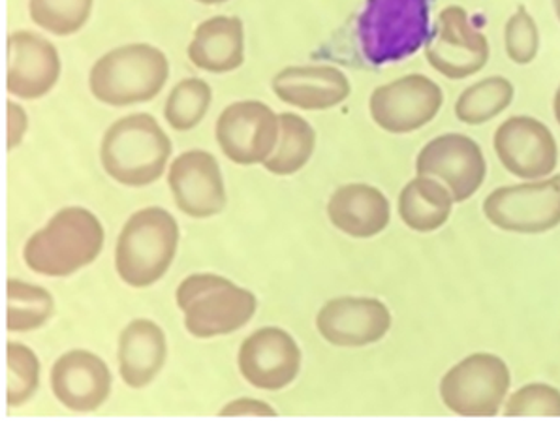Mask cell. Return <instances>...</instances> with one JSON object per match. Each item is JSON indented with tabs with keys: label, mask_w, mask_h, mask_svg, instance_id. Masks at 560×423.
Here are the masks:
<instances>
[{
	"label": "cell",
	"mask_w": 560,
	"mask_h": 423,
	"mask_svg": "<svg viewBox=\"0 0 560 423\" xmlns=\"http://www.w3.org/2000/svg\"><path fill=\"white\" fill-rule=\"evenodd\" d=\"M104 249V226L93 211L65 208L44 228L28 237L23 249L27 268L38 275L60 279L88 268Z\"/></svg>",
	"instance_id": "1"
},
{
	"label": "cell",
	"mask_w": 560,
	"mask_h": 423,
	"mask_svg": "<svg viewBox=\"0 0 560 423\" xmlns=\"http://www.w3.org/2000/svg\"><path fill=\"white\" fill-rule=\"evenodd\" d=\"M433 0H365L355 25L361 54L373 67L418 54L431 34Z\"/></svg>",
	"instance_id": "2"
},
{
	"label": "cell",
	"mask_w": 560,
	"mask_h": 423,
	"mask_svg": "<svg viewBox=\"0 0 560 423\" xmlns=\"http://www.w3.org/2000/svg\"><path fill=\"white\" fill-rule=\"evenodd\" d=\"M172 151V140L153 115H127L102 138V168L125 187H149L161 179Z\"/></svg>",
	"instance_id": "3"
},
{
	"label": "cell",
	"mask_w": 560,
	"mask_h": 423,
	"mask_svg": "<svg viewBox=\"0 0 560 423\" xmlns=\"http://www.w3.org/2000/svg\"><path fill=\"white\" fill-rule=\"evenodd\" d=\"M170 80V61L151 44L115 47L94 62L89 89L96 101L127 108L153 101Z\"/></svg>",
	"instance_id": "4"
},
{
	"label": "cell",
	"mask_w": 560,
	"mask_h": 423,
	"mask_svg": "<svg viewBox=\"0 0 560 423\" xmlns=\"http://www.w3.org/2000/svg\"><path fill=\"white\" fill-rule=\"evenodd\" d=\"M179 245V224L162 208H145L128 219L115 247L120 281L148 289L166 275Z\"/></svg>",
	"instance_id": "5"
},
{
	"label": "cell",
	"mask_w": 560,
	"mask_h": 423,
	"mask_svg": "<svg viewBox=\"0 0 560 423\" xmlns=\"http://www.w3.org/2000/svg\"><path fill=\"white\" fill-rule=\"evenodd\" d=\"M177 307L196 339L230 336L245 328L258 309L253 292L213 273H196L180 282Z\"/></svg>",
	"instance_id": "6"
},
{
	"label": "cell",
	"mask_w": 560,
	"mask_h": 423,
	"mask_svg": "<svg viewBox=\"0 0 560 423\" xmlns=\"http://www.w3.org/2000/svg\"><path fill=\"white\" fill-rule=\"evenodd\" d=\"M512 375L494 354H470L441 380V399L457 416L493 418L504 409Z\"/></svg>",
	"instance_id": "7"
},
{
	"label": "cell",
	"mask_w": 560,
	"mask_h": 423,
	"mask_svg": "<svg viewBox=\"0 0 560 423\" xmlns=\"http://www.w3.org/2000/svg\"><path fill=\"white\" fill-rule=\"evenodd\" d=\"M487 221L512 234H546L560 224V175L501 187L483 202Z\"/></svg>",
	"instance_id": "8"
},
{
	"label": "cell",
	"mask_w": 560,
	"mask_h": 423,
	"mask_svg": "<svg viewBox=\"0 0 560 423\" xmlns=\"http://www.w3.org/2000/svg\"><path fill=\"white\" fill-rule=\"evenodd\" d=\"M425 55L439 74L447 80H465L486 67L489 42L465 8L447 7L431 28Z\"/></svg>",
	"instance_id": "9"
},
{
	"label": "cell",
	"mask_w": 560,
	"mask_h": 423,
	"mask_svg": "<svg viewBox=\"0 0 560 423\" xmlns=\"http://www.w3.org/2000/svg\"><path fill=\"white\" fill-rule=\"evenodd\" d=\"M444 104L441 85L428 75H402L374 89L369 101L373 121L389 134H410L433 121Z\"/></svg>",
	"instance_id": "10"
},
{
	"label": "cell",
	"mask_w": 560,
	"mask_h": 423,
	"mask_svg": "<svg viewBox=\"0 0 560 423\" xmlns=\"http://www.w3.org/2000/svg\"><path fill=\"white\" fill-rule=\"evenodd\" d=\"M214 136L226 158L240 166L266 162L280 136L279 115L258 101H241L224 108Z\"/></svg>",
	"instance_id": "11"
},
{
	"label": "cell",
	"mask_w": 560,
	"mask_h": 423,
	"mask_svg": "<svg viewBox=\"0 0 560 423\" xmlns=\"http://www.w3.org/2000/svg\"><path fill=\"white\" fill-rule=\"evenodd\" d=\"M493 145L506 172L525 181L546 179L559 164V145L553 132L527 115L502 122L494 132Z\"/></svg>",
	"instance_id": "12"
},
{
	"label": "cell",
	"mask_w": 560,
	"mask_h": 423,
	"mask_svg": "<svg viewBox=\"0 0 560 423\" xmlns=\"http://www.w3.org/2000/svg\"><path fill=\"white\" fill-rule=\"evenodd\" d=\"M418 175L444 183L455 203L472 198L487 177L486 156L481 148L465 134H442L429 141L416 158Z\"/></svg>",
	"instance_id": "13"
},
{
	"label": "cell",
	"mask_w": 560,
	"mask_h": 423,
	"mask_svg": "<svg viewBox=\"0 0 560 423\" xmlns=\"http://www.w3.org/2000/svg\"><path fill=\"white\" fill-rule=\"evenodd\" d=\"M237 365L243 378L254 388L282 390L300 375V344L284 329L267 326L243 341Z\"/></svg>",
	"instance_id": "14"
},
{
	"label": "cell",
	"mask_w": 560,
	"mask_h": 423,
	"mask_svg": "<svg viewBox=\"0 0 560 423\" xmlns=\"http://www.w3.org/2000/svg\"><path fill=\"white\" fill-rule=\"evenodd\" d=\"M177 208L192 219H211L226 208L221 166L211 153L192 149L177 156L167 174Z\"/></svg>",
	"instance_id": "15"
},
{
	"label": "cell",
	"mask_w": 560,
	"mask_h": 423,
	"mask_svg": "<svg viewBox=\"0 0 560 423\" xmlns=\"http://www.w3.org/2000/svg\"><path fill=\"white\" fill-rule=\"evenodd\" d=\"M316 328L327 343L361 349L387 336L392 313L376 297H337L322 307Z\"/></svg>",
	"instance_id": "16"
},
{
	"label": "cell",
	"mask_w": 560,
	"mask_h": 423,
	"mask_svg": "<svg viewBox=\"0 0 560 423\" xmlns=\"http://www.w3.org/2000/svg\"><path fill=\"white\" fill-rule=\"evenodd\" d=\"M59 78V51L51 42L31 31L8 36V93L23 101H38L54 91Z\"/></svg>",
	"instance_id": "17"
},
{
	"label": "cell",
	"mask_w": 560,
	"mask_h": 423,
	"mask_svg": "<svg viewBox=\"0 0 560 423\" xmlns=\"http://www.w3.org/2000/svg\"><path fill=\"white\" fill-rule=\"evenodd\" d=\"M112 371L89 350H70L54 363L51 390L62 407L72 412H94L112 393Z\"/></svg>",
	"instance_id": "18"
},
{
	"label": "cell",
	"mask_w": 560,
	"mask_h": 423,
	"mask_svg": "<svg viewBox=\"0 0 560 423\" xmlns=\"http://www.w3.org/2000/svg\"><path fill=\"white\" fill-rule=\"evenodd\" d=\"M271 87L284 104L305 111L335 108L352 93L347 74L327 64L284 68L275 75Z\"/></svg>",
	"instance_id": "19"
},
{
	"label": "cell",
	"mask_w": 560,
	"mask_h": 423,
	"mask_svg": "<svg viewBox=\"0 0 560 423\" xmlns=\"http://www.w3.org/2000/svg\"><path fill=\"white\" fill-rule=\"evenodd\" d=\"M327 216L335 228L350 237L369 239L387 228L392 208L386 195L365 183L337 188L327 202Z\"/></svg>",
	"instance_id": "20"
},
{
	"label": "cell",
	"mask_w": 560,
	"mask_h": 423,
	"mask_svg": "<svg viewBox=\"0 0 560 423\" xmlns=\"http://www.w3.org/2000/svg\"><path fill=\"white\" fill-rule=\"evenodd\" d=\"M119 375L133 390L145 388L159 376L167 357L164 329L148 318H138L119 337Z\"/></svg>",
	"instance_id": "21"
},
{
	"label": "cell",
	"mask_w": 560,
	"mask_h": 423,
	"mask_svg": "<svg viewBox=\"0 0 560 423\" xmlns=\"http://www.w3.org/2000/svg\"><path fill=\"white\" fill-rule=\"evenodd\" d=\"M194 67L228 74L245 62V25L235 15H214L196 28L188 46Z\"/></svg>",
	"instance_id": "22"
},
{
	"label": "cell",
	"mask_w": 560,
	"mask_h": 423,
	"mask_svg": "<svg viewBox=\"0 0 560 423\" xmlns=\"http://www.w3.org/2000/svg\"><path fill=\"white\" fill-rule=\"evenodd\" d=\"M454 203V196L446 185L434 177L418 175L400 190V221L413 232L431 234L446 224Z\"/></svg>",
	"instance_id": "23"
},
{
	"label": "cell",
	"mask_w": 560,
	"mask_h": 423,
	"mask_svg": "<svg viewBox=\"0 0 560 423\" xmlns=\"http://www.w3.org/2000/svg\"><path fill=\"white\" fill-rule=\"evenodd\" d=\"M280 136L271 156L264 162L267 172L275 175H294L307 166L314 148L316 132L303 117L295 114H280Z\"/></svg>",
	"instance_id": "24"
},
{
	"label": "cell",
	"mask_w": 560,
	"mask_h": 423,
	"mask_svg": "<svg viewBox=\"0 0 560 423\" xmlns=\"http://www.w3.org/2000/svg\"><path fill=\"white\" fill-rule=\"evenodd\" d=\"M514 85L502 75H491L474 83L455 102V117L465 125L478 127L489 122L514 101Z\"/></svg>",
	"instance_id": "25"
},
{
	"label": "cell",
	"mask_w": 560,
	"mask_h": 423,
	"mask_svg": "<svg viewBox=\"0 0 560 423\" xmlns=\"http://www.w3.org/2000/svg\"><path fill=\"white\" fill-rule=\"evenodd\" d=\"M55 299L46 289L31 282L8 281L7 328L12 333H27L51 320Z\"/></svg>",
	"instance_id": "26"
},
{
	"label": "cell",
	"mask_w": 560,
	"mask_h": 423,
	"mask_svg": "<svg viewBox=\"0 0 560 423\" xmlns=\"http://www.w3.org/2000/svg\"><path fill=\"white\" fill-rule=\"evenodd\" d=\"M213 102V91L200 78L183 80L167 94L164 104V119L170 127L187 132L206 119Z\"/></svg>",
	"instance_id": "27"
},
{
	"label": "cell",
	"mask_w": 560,
	"mask_h": 423,
	"mask_svg": "<svg viewBox=\"0 0 560 423\" xmlns=\"http://www.w3.org/2000/svg\"><path fill=\"white\" fill-rule=\"evenodd\" d=\"M94 0H28L34 25L54 36H72L85 27Z\"/></svg>",
	"instance_id": "28"
},
{
	"label": "cell",
	"mask_w": 560,
	"mask_h": 423,
	"mask_svg": "<svg viewBox=\"0 0 560 423\" xmlns=\"http://www.w3.org/2000/svg\"><path fill=\"white\" fill-rule=\"evenodd\" d=\"M7 403L10 409L33 399L40 386V360L33 350L20 343H8Z\"/></svg>",
	"instance_id": "29"
},
{
	"label": "cell",
	"mask_w": 560,
	"mask_h": 423,
	"mask_svg": "<svg viewBox=\"0 0 560 423\" xmlns=\"http://www.w3.org/2000/svg\"><path fill=\"white\" fill-rule=\"evenodd\" d=\"M504 416L560 418V390L549 384H527L508 397Z\"/></svg>",
	"instance_id": "30"
},
{
	"label": "cell",
	"mask_w": 560,
	"mask_h": 423,
	"mask_svg": "<svg viewBox=\"0 0 560 423\" xmlns=\"http://www.w3.org/2000/svg\"><path fill=\"white\" fill-rule=\"evenodd\" d=\"M504 46L510 61L530 64L540 49V31L525 7L517 8L504 28Z\"/></svg>",
	"instance_id": "31"
},
{
	"label": "cell",
	"mask_w": 560,
	"mask_h": 423,
	"mask_svg": "<svg viewBox=\"0 0 560 423\" xmlns=\"http://www.w3.org/2000/svg\"><path fill=\"white\" fill-rule=\"evenodd\" d=\"M221 416L273 418L277 412L260 399H235L221 410Z\"/></svg>",
	"instance_id": "32"
},
{
	"label": "cell",
	"mask_w": 560,
	"mask_h": 423,
	"mask_svg": "<svg viewBox=\"0 0 560 423\" xmlns=\"http://www.w3.org/2000/svg\"><path fill=\"white\" fill-rule=\"evenodd\" d=\"M28 128V117L25 114V109L14 104V102H8V149L18 148L25 132Z\"/></svg>",
	"instance_id": "33"
},
{
	"label": "cell",
	"mask_w": 560,
	"mask_h": 423,
	"mask_svg": "<svg viewBox=\"0 0 560 423\" xmlns=\"http://www.w3.org/2000/svg\"><path fill=\"white\" fill-rule=\"evenodd\" d=\"M553 111H555V119H557V122H559V125H560V87L557 89V94H555Z\"/></svg>",
	"instance_id": "34"
},
{
	"label": "cell",
	"mask_w": 560,
	"mask_h": 423,
	"mask_svg": "<svg viewBox=\"0 0 560 423\" xmlns=\"http://www.w3.org/2000/svg\"><path fill=\"white\" fill-rule=\"evenodd\" d=\"M196 2L206 4V7H214V4H224V2H228V0H196Z\"/></svg>",
	"instance_id": "35"
},
{
	"label": "cell",
	"mask_w": 560,
	"mask_h": 423,
	"mask_svg": "<svg viewBox=\"0 0 560 423\" xmlns=\"http://www.w3.org/2000/svg\"><path fill=\"white\" fill-rule=\"evenodd\" d=\"M555 14L559 17L560 21V0H553Z\"/></svg>",
	"instance_id": "36"
}]
</instances>
